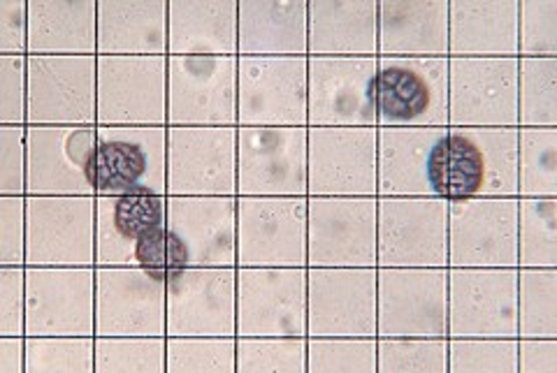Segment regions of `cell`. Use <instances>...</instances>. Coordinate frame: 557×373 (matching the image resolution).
<instances>
[{
    "label": "cell",
    "instance_id": "obj_1",
    "mask_svg": "<svg viewBox=\"0 0 557 373\" xmlns=\"http://www.w3.org/2000/svg\"><path fill=\"white\" fill-rule=\"evenodd\" d=\"M428 179L442 198H472L483 188L485 179L483 153L472 139L462 135H448L440 139L430 153Z\"/></svg>",
    "mask_w": 557,
    "mask_h": 373
},
{
    "label": "cell",
    "instance_id": "obj_2",
    "mask_svg": "<svg viewBox=\"0 0 557 373\" xmlns=\"http://www.w3.org/2000/svg\"><path fill=\"white\" fill-rule=\"evenodd\" d=\"M370 100L383 116L407 121L428 110L430 91L428 84L411 70L388 67L372 79Z\"/></svg>",
    "mask_w": 557,
    "mask_h": 373
},
{
    "label": "cell",
    "instance_id": "obj_3",
    "mask_svg": "<svg viewBox=\"0 0 557 373\" xmlns=\"http://www.w3.org/2000/svg\"><path fill=\"white\" fill-rule=\"evenodd\" d=\"M84 172L100 190H124L143 176L145 153L128 141H104L86 158Z\"/></svg>",
    "mask_w": 557,
    "mask_h": 373
},
{
    "label": "cell",
    "instance_id": "obj_4",
    "mask_svg": "<svg viewBox=\"0 0 557 373\" xmlns=\"http://www.w3.org/2000/svg\"><path fill=\"white\" fill-rule=\"evenodd\" d=\"M137 262L156 281H177L188 264L186 244L165 227H156L137 239Z\"/></svg>",
    "mask_w": 557,
    "mask_h": 373
},
{
    "label": "cell",
    "instance_id": "obj_5",
    "mask_svg": "<svg viewBox=\"0 0 557 373\" xmlns=\"http://www.w3.org/2000/svg\"><path fill=\"white\" fill-rule=\"evenodd\" d=\"M163 202L149 190L126 192L114 207V225L124 237L139 239L151 229L161 227Z\"/></svg>",
    "mask_w": 557,
    "mask_h": 373
}]
</instances>
